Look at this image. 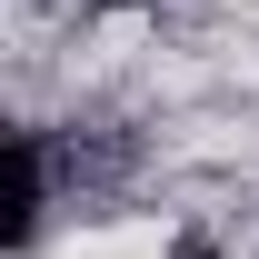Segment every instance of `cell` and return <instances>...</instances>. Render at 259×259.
<instances>
[{
	"instance_id": "cell-1",
	"label": "cell",
	"mask_w": 259,
	"mask_h": 259,
	"mask_svg": "<svg viewBox=\"0 0 259 259\" xmlns=\"http://www.w3.org/2000/svg\"><path fill=\"white\" fill-rule=\"evenodd\" d=\"M40 209H50V160H40V130L10 140V249L40 239Z\"/></svg>"
},
{
	"instance_id": "cell-2",
	"label": "cell",
	"mask_w": 259,
	"mask_h": 259,
	"mask_svg": "<svg viewBox=\"0 0 259 259\" xmlns=\"http://www.w3.org/2000/svg\"><path fill=\"white\" fill-rule=\"evenodd\" d=\"M110 10H130V0H110Z\"/></svg>"
}]
</instances>
